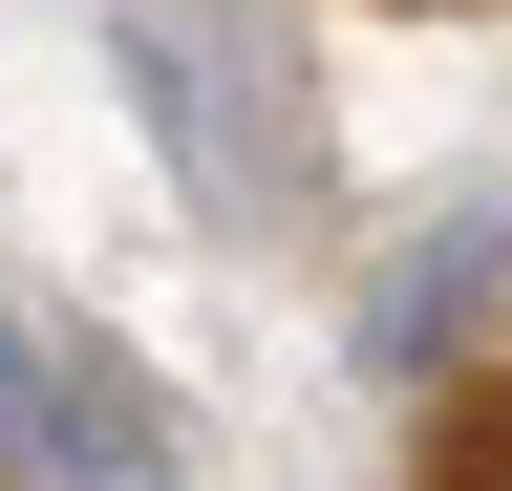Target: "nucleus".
Segmentation results:
<instances>
[{"label": "nucleus", "mask_w": 512, "mask_h": 491, "mask_svg": "<svg viewBox=\"0 0 512 491\" xmlns=\"http://www.w3.org/2000/svg\"><path fill=\"white\" fill-rule=\"evenodd\" d=\"M107 65H128V107H150V150H171V193L235 235V257H299L320 235V107H299V65L256 22H214V0H107Z\"/></svg>", "instance_id": "1"}, {"label": "nucleus", "mask_w": 512, "mask_h": 491, "mask_svg": "<svg viewBox=\"0 0 512 491\" xmlns=\"http://www.w3.org/2000/svg\"><path fill=\"white\" fill-rule=\"evenodd\" d=\"M43 427H64V363H43V321H0V470H43Z\"/></svg>", "instance_id": "2"}]
</instances>
